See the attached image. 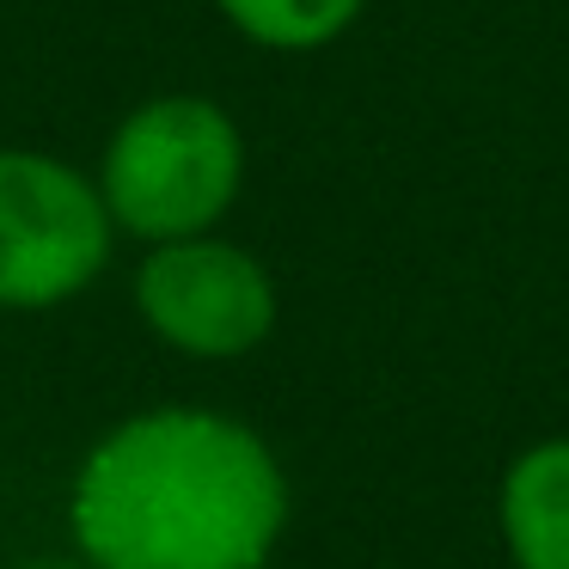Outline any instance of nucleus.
<instances>
[{
    "mask_svg": "<svg viewBox=\"0 0 569 569\" xmlns=\"http://www.w3.org/2000/svg\"><path fill=\"white\" fill-rule=\"evenodd\" d=\"M62 520L92 569H270L295 490L258 422L214 405H148L87 441Z\"/></svg>",
    "mask_w": 569,
    "mask_h": 569,
    "instance_id": "1",
    "label": "nucleus"
},
{
    "mask_svg": "<svg viewBox=\"0 0 569 569\" xmlns=\"http://www.w3.org/2000/svg\"><path fill=\"white\" fill-rule=\"evenodd\" d=\"M246 129L209 92H153L129 104L92 166L117 239L136 246L214 233L246 197Z\"/></svg>",
    "mask_w": 569,
    "mask_h": 569,
    "instance_id": "2",
    "label": "nucleus"
},
{
    "mask_svg": "<svg viewBox=\"0 0 569 569\" xmlns=\"http://www.w3.org/2000/svg\"><path fill=\"white\" fill-rule=\"evenodd\" d=\"M117 227L87 166L31 141L0 148V312H56L99 288Z\"/></svg>",
    "mask_w": 569,
    "mask_h": 569,
    "instance_id": "3",
    "label": "nucleus"
},
{
    "mask_svg": "<svg viewBox=\"0 0 569 569\" xmlns=\"http://www.w3.org/2000/svg\"><path fill=\"white\" fill-rule=\"evenodd\" d=\"M129 307L160 349L202 368H227V361L258 356L276 337L282 288L258 251L214 227V233L141 246Z\"/></svg>",
    "mask_w": 569,
    "mask_h": 569,
    "instance_id": "4",
    "label": "nucleus"
},
{
    "mask_svg": "<svg viewBox=\"0 0 569 569\" xmlns=\"http://www.w3.org/2000/svg\"><path fill=\"white\" fill-rule=\"evenodd\" d=\"M496 539L508 569H569V435H539L502 466Z\"/></svg>",
    "mask_w": 569,
    "mask_h": 569,
    "instance_id": "5",
    "label": "nucleus"
},
{
    "mask_svg": "<svg viewBox=\"0 0 569 569\" xmlns=\"http://www.w3.org/2000/svg\"><path fill=\"white\" fill-rule=\"evenodd\" d=\"M233 38L270 56H319L361 26L368 0H214Z\"/></svg>",
    "mask_w": 569,
    "mask_h": 569,
    "instance_id": "6",
    "label": "nucleus"
},
{
    "mask_svg": "<svg viewBox=\"0 0 569 569\" xmlns=\"http://www.w3.org/2000/svg\"><path fill=\"white\" fill-rule=\"evenodd\" d=\"M19 569H92V563H80V557H31V563H19Z\"/></svg>",
    "mask_w": 569,
    "mask_h": 569,
    "instance_id": "7",
    "label": "nucleus"
}]
</instances>
